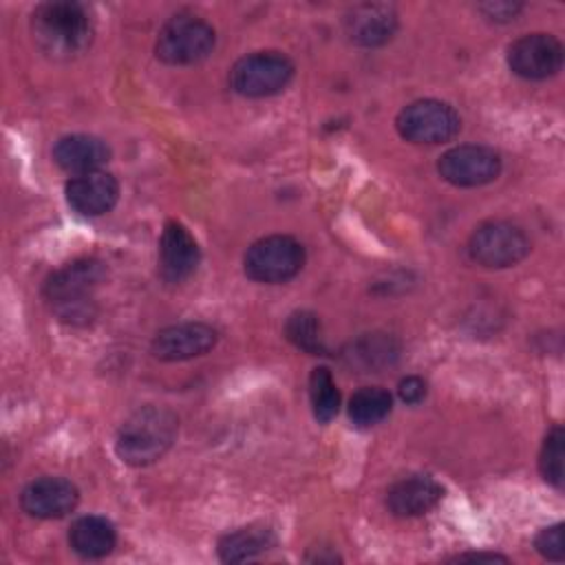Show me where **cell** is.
I'll return each mask as SVG.
<instances>
[{
	"instance_id": "ac0fdd59",
	"label": "cell",
	"mask_w": 565,
	"mask_h": 565,
	"mask_svg": "<svg viewBox=\"0 0 565 565\" xmlns=\"http://www.w3.org/2000/svg\"><path fill=\"white\" fill-rule=\"evenodd\" d=\"M399 358V342L391 333H362L342 349V360L358 373H380Z\"/></svg>"
},
{
	"instance_id": "d6986e66",
	"label": "cell",
	"mask_w": 565,
	"mask_h": 565,
	"mask_svg": "<svg viewBox=\"0 0 565 565\" xmlns=\"http://www.w3.org/2000/svg\"><path fill=\"white\" fill-rule=\"evenodd\" d=\"M68 543L82 558H104L117 543L115 525L106 516H79L68 530Z\"/></svg>"
},
{
	"instance_id": "5b68a950",
	"label": "cell",
	"mask_w": 565,
	"mask_h": 565,
	"mask_svg": "<svg viewBox=\"0 0 565 565\" xmlns=\"http://www.w3.org/2000/svg\"><path fill=\"white\" fill-rule=\"evenodd\" d=\"M305 265V247L294 236L271 234L252 243L245 252V274L265 285L291 280Z\"/></svg>"
},
{
	"instance_id": "2e32d148",
	"label": "cell",
	"mask_w": 565,
	"mask_h": 565,
	"mask_svg": "<svg viewBox=\"0 0 565 565\" xmlns=\"http://www.w3.org/2000/svg\"><path fill=\"white\" fill-rule=\"evenodd\" d=\"M444 497V488L430 475L397 479L386 492V505L395 516L411 519L430 512Z\"/></svg>"
},
{
	"instance_id": "44dd1931",
	"label": "cell",
	"mask_w": 565,
	"mask_h": 565,
	"mask_svg": "<svg viewBox=\"0 0 565 565\" xmlns=\"http://www.w3.org/2000/svg\"><path fill=\"white\" fill-rule=\"evenodd\" d=\"M393 408V397L382 386H364L349 399V419L358 428H371L380 424Z\"/></svg>"
},
{
	"instance_id": "4316f807",
	"label": "cell",
	"mask_w": 565,
	"mask_h": 565,
	"mask_svg": "<svg viewBox=\"0 0 565 565\" xmlns=\"http://www.w3.org/2000/svg\"><path fill=\"white\" fill-rule=\"evenodd\" d=\"M397 393L402 397V402L406 404H419L424 397H426V382L417 375H408L399 382L397 386Z\"/></svg>"
},
{
	"instance_id": "ba28073f",
	"label": "cell",
	"mask_w": 565,
	"mask_h": 565,
	"mask_svg": "<svg viewBox=\"0 0 565 565\" xmlns=\"http://www.w3.org/2000/svg\"><path fill=\"white\" fill-rule=\"evenodd\" d=\"M530 252V238L510 221H486L470 234V258L488 269H503L521 263Z\"/></svg>"
},
{
	"instance_id": "9c48e42d",
	"label": "cell",
	"mask_w": 565,
	"mask_h": 565,
	"mask_svg": "<svg viewBox=\"0 0 565 565\" xmlns=\"http://www.w3.org/2000/svg\"><path fill=\"white\" fill-rule=\"evenodd\" d=\"M437 172L444 181L457 188H479L501 174V157L494 148L463 143L446 150L437 161Z\"/></svg>"
},
{
	"instance_id": "484cf974",
	"label": "cell",
	"mask_w": 565,
	"mask_h": 565,
	"mask_svg": "<svg viewBox=\"0 0 565 565\" xmlns=\"http://www.w3.org/2000/svg\"><path fill=\"white\" fill-rule=\"evenodd\" d=\"M521 9L523 7L516 4V2H486V4H479V11L488 20H494V22H510V20L516 18V13Z\"/></svg>"
},
{
	"instance_id": "6da1fadb",
	"label": "cell",
	"mask_w": 565,
	"mask_h": 565,
	"mask_svg": "<svg viewBox=\"0 0 565 565\" xmlns=\"http://www.w3.org/2000/svg\"><path fill=\"white\" fill-rule=\"evenodd\" d=\"M31 31L42 53L55 60H68L90 46L93 20L79 2H42L31 15Z\"/></svg>"
},
{
	"instance_id": "8992f818",
	"label": "cell",
	"mask_w": 565,
	"mask_h": 565,
	"mask_svg": "<svg viewBox=\"0 0 565 565\" xmlns=\"http://www.w3.org/2000/svg\"><path fill=\"white\" fill-rule=\"evenodd\" d=\"M294 62L278 51H256L241 57L230 71V86L243 97H269L287 88Z\"/></svg>"
},
{
	"instance_id": "7a4b0ae2",
	"label": "cell",
	"mask_w": 565,
	"mask_h": 565,
	"mask_svg": "<svg viewBox=\"0 0 565 565\" xmlns=\"http://www.w3.org/2000/svg\"><path fill=\"white\" fill-rule=\"evenodd\" d=\"M179 419L166 406H141L130 413L115 437L117 457L135 468L161 459L177 437Z\"/></svg>"
},
{
	"instance_id": "7c38bea8",
	"label": "cell",
	"mask_w": 565,
	"mask_h": 565,
	"mask_svg": "<svg viewBox=\"0 0 565 565\" xmlns=\"http://www.w3.org/2000/svg\"><path fill=\"white\" fill-rule=\"evenodd\" d=\"M77 501V486L64 477H40L20 494L22 510L35 519H62L75 510Z\"/></svg>"
},
{
	"instance_id": "4fadbf2b",
	"label": "cell",
	"mask_w": 565,
	"mask_h": 565,
	"mask_svg": "<svg viewBox=\"0 0 565 565\" xmlns=\"http://www.w3.org/2000/svg\"><path fill=\"white\" fill-rule=\"evenodd\" d=\"M397 31L395 7L382 2H362L347 11L344 33L347 38L364 49H375L393 40Z\"/></svg>"
},
{
	"instance_id": "3957f363",
	"label": "cell",
	"mask_w": 565,
	"mask_h": 565,
	"mask_svg": "<svg viewBox=\"0 0 565 565\" xmlns=\"http://www.w3.org/2000/svg\"><path fill=\"white\" fill-rule=\"evenodd\" d=\"M106 267L97 258H77L55 269L44 282V298L55 307L62 320H88L90 294L104 280Z\"/></svg>"
},
{
	"instance_id": "277c9868",
	"label": "cell",
	"mask_w": 565,
	"mask_h": 565,
	"mask_svg": "<svg viewBox=\"0 0 565 565\" xmlns=\"http://www.w3.org/2000/svg\"><path fill=\"white\" fill-rule=\"evenodd\" d=\"M216 44L212 24L194 13L172 15L159 31L154 53L161 62L172 66L196 64L205 60Z\"/></svg>"
},
{
	"instance_id": "8fae6325",
	"label": "cell",
	"mask_w": 565,
	"mask_h": 565,
	"mask_svg": "<svg viewBox=\"0 0 565 565\" xmlns=\"http://www.w3.org/2000/svg\"><path fill=\"white\" fill-rule=\"evenodd\" d=\"M218 333L214 327L205 322H181L161 329L150 344V351L157 360L163 362H181L190 358H199L214 349Z\"/></svg>"
},
{
	"instance_id": "ffe728a7",
	"label": "cell",
	"mask_w": 565,
	"mask_h": 565,
	"mask_svg": "<svg viewBox=\"0 0 565 565\" xmlns=\"http://www.w3.org/2000/svg\"><path fill=\"white\" fill-rule=\"evenodd\" d=\"M276 545L274 530L267 525H245L234 532H227L218 541V556L223 563H241L249 561L269 547Z\"/></svg>"
},
{
	"instance_id": "e0dca14e",
	"label": "cell",
	"mask_w": 565,
	"mask_h": 565,
	"mask_svg": "<svg viewBox=\"0 0 565 565\" xmlns=\"http://www.w3.org/2000/svg\"><path fill=\"white\" fill-rule=\"evenodd\" d=\"M108 159V143L95 135H66L53 146V161L75 177L99 170Z\"/></svg>"
},
{
	"instance_id": "7402d4cb",
	"label": "cell",
	"mask_w": 565,
	"mask_h": 565,
	"mask_svg": "<svg viewBox=\"0 0 565 565\" xmlns=\"http://www.w3.org/2000/svg\"><path fill=\"white\" fill-rule=\"evenodd\" d=\"M309 397L318 422H331L340 411V391L327 366H316L309 375Z\"/></svg>"
},
{
	"instance_id": "cb8c5ba5",
	"label": "cell",
	"mask_w": 565,
	"mask_h": 565,
	"mask_svg": "<svg viewBox=\"0 0 565 565\" xmlns=\"http://www.w3.org/2000/svg\"><path fill=\"white\" fill-rule=\"evenodd\" d=\"M563 444L565 433L561 426H554L543 439L539 455V470L547 483L554 488H563Z\"/></svg>"
},
{
	"instance_id": "52a82bcc",
	"label": "cell",
	"mask_w": 565,
	"mask_h": 565,
	"mask_svg": "<svg viewBox=\"0 0 565 565\" xmlns=\"http://www.w3.org/2000/svg\"><path fill=\"white\" fill-rule=\"evenodd\" d=\"M395 128L402 139L417 146H437L450 141L459 128L461 119L457 110L439 99H417L404 106L395 119Z\"/></svg>"
},
{
	"instance_id": "9a60e30c",
	"label": "cell",
	"mask_w": 565,
	"mask_h": 565,
	"mask_svg": "<svg viewBox=\"0 0 565 565\" xmlns=\"http://www.w3.org/2000/svg\"><path fill=\"white\" fill-rule=\"evenodd\" d=\"M66 203L82 216H102L110 212L119 199V183L113 174L95 170L73 177L66 188Z\"/></svg>"
},
{
	"instance_id": "83f0119b",
	"label": "cell",
	"mask_w": 565,
	"mask_h": 565,
	"mask_svg": "<svg viewBox=\"0 0 565 565\" xmlns=\"http://www.w3.org/2000/svg\"><path fill=\"white\" fill-rule=\"evenodd\" d=\"M452 561H508L505 556H501V554H494V552H470V554H459V556H455Z\"/></svg>"
},
{
	"instance_id": "5bb4252c",
	"label": "cell",
	"mask_w": 565,
	"mask_h": 565,
	"mask_svg": "<svg viewBox=\"0 0 565 565\" xmlns=\"http://www.w3.org/2000/svg\"><path fill=\"white\" fill-rule=\"evenodd\" d=\"M201 252L194 236L177 221H168L159 241V274L166 282L190 278L199 265Z\"/></svg>"
},
{
	"instance_id": "603a6c76",
	"label": "cell",
	"mask_w": 565,
	"mask_h": 565,
	"mask_svg": "<svg viewBox=\"0 0 565 565\" xmlns=\"http://www.w3.org/2000/svg\"><path fill=\"white\" fill-rule=\"evenodd\" d=\"M285 333H287L289 342L294 347L302 349L305 353H311V355L327 353V344H324V338H322L320 320L311 311H296V313H291L287 318V322H285Z\"/></svg>"
},
{
	"instance_id": "30bf717a",
	"label": "cell",
	"mask_w": 565,
	"mask_h": 565,
	"mask_svg": "<svg viewBox=\"0 0 565 565\" xmlns=\"http://www.w3.org/2000/svg\"><path fill=\"white\" fill-rule=\"evenodd\" d=\"M508 66L523 79H547L563 66V44L550 33H527L508 46Z\"/></svg>"
},
{
	"instance_id": "d4e9b609",
	"label": "cell",
	"mask_w": 565,
	"mask_h": 565,
	"mask_svg": "<svg viewBox=\"0 0 565 565\" xmlns=\"http://www.w3.org/2000/svg\"><path fill=\"white\" fill-rule=\"evenodd\" d=\"M536 552L547 561H563V523H554L550 527H543L534 536Z\"/></svg>"
}]
</instances>
